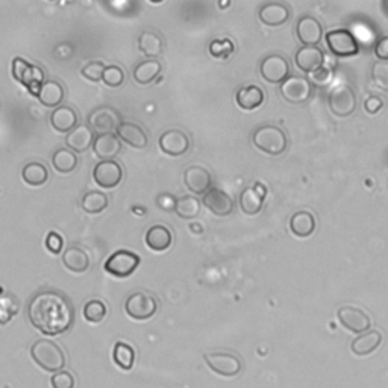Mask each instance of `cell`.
<instances>
[{
	"mask_svg": "<svg viewBox=\"0 0 388 388\" xmlns=\"http://www.w3.org/2000/svg\"><path fill=\"white\" fill-rule=\"evenodd\" d=\"M382 343V335L380 331H367L358 335L351 344V349L358 356H365L375 352Z\"/></svg>",
	"mask_w": 388,
	"mask_h": 388,
	"instance_id": "obj_30",
	"label": "cell"
},
{
	"mask_svg": "<svg viewBox=\"0 0 388 388\" xmlns=\"http://www.w3.org/2000/svg\"><path fill=\"white\" fill-rule=\"evenodd\" d=\"M290 230L297 237H310L315 231V218L308 211H297L290 218Z\"/></svg>",
	"mask_w": 388,
	"mask_h": 388,
	"instance_id": "obj_33",
	"label": "cell"
},
{
	"mask_svg": "<svg viewBox=\"0 0 388 388\" xmlns=\"http://www.w3.org/2000/svg\"><path fill=\"white\" fill-rule=\"evenodd\" d=\"M13 76L17 82L22 84L29 93H32L35 97L39 92V88L46 82L44 81V72L42 68L27 63L23 58H14L13 59Z\"/></svg>",
	"mask_w": 388,
	"mask_h": 388,
	"instance_id": "obj_4",
	"label": "cell"
},
{
	"mask_svg": "<svg viewBox=\"0 0 388 388\" xmlns=\"http://www.w3.org/2000/svg\"><path fill=\"white\" fill-rule=\"evenodd\" d=\"M265 187L263 184H255L254 187H247L240 194V208L247 215H255L263 210Z\"/></svg>",
	"mask_w": 388,
	"mask_h": 388,
	"instance_id": "obj_19",
	"label": "cell"
},
{
	"mask_svg": "<svg viewBox=\"0 0 388 388\" xmlns=\"http://www.w3.org/2000/svg\"><path fill=\"white\" fill-rule=\"evenodd\" d=\"M106 305L102 301H88L84 306V317L89 323H101L106 317Z\"/></svg>",
	"mask_w": 388,
	"mask_h": 388,
	"instance_id": "obj_39",
	"label": "cell"
},
{
	"mask_svg": "<svg viewBox=\"0 0 388 388\" xmlns=\"http://www.w3.org/2000/svg\"><path fill=\"white\" fill-rule=\"evenodd\" d=\"M184 182L193 194H205L213 188V176L206 168L192 165L185 168Z\"/></svg>",
	"mask_w": 388,
	"mask_h": 388,
	"instance_id": "obj_16",
	"label": "cell"
},
{
	"mask_svg": "<svg viewBox=\"0 0 388 388\" xmlns=\"http://www.w3.org/2000/svg\"><path fill=\"white\" fill-rule=\"evenodd\" d=\"M93 179L99 187L115 188L123 179V168L115 159H111V161H101L94 165Z\"/></svg>",
	"mask_w": 388,
	"mask_h": 388,
	"instance_id": "obj_15",
	"label": "cell"
},
{
	"mask_svg": "<svg viewBox=\"0 0 388 388\" xmlns=\"http://www.w3.org/2000/svg\"><path fill=\"white\" fill-rule=\"evenodd\" d=\"M204 360L206 365L218 376L234 377L243 369L240 356L232 352H210L204 355Z\"/></svg>",
	"mask_w": 388,
	"mask_h": 388,
	"instance_id": "obj_6",
	"label": "cell"
},
{
	"mask_svg": "<svg viewBox=\"0 0 388 388\" xmlns=\"http://www.w3.org/2000/svg\"><path fill=\"white\" fill-rule=\"evenodd\" d=\"M311 76H313V81L315 82V85L323 87L326 84H330V81L332 79V70H331V68L322 65L320 68H318V70L313 72Z\"/></svg>",
	"mask_w": 388,
	"mask_h": 388,
	"instance_id": "obj_47",
	"label": "cell"
},
{
	"mask_svg": "<svg viewBox=\"0 0 388 388\" xmlns=\"http://www.w3.org/2000/svg\"><path fill=\"white\" fill-rule=\"evenodd\" d=\"M296 64L305 73H313L318 70L325 63V55L322 49L317 46H302L296 52Z\"/></svg>",
	"mask_w": 388,
	"mask_h": 388,
	"instance_id": "obj_22",
	"label": "cell"
},
{
	"mask_svg": "<svg viewBox=\"0 0 388 388\" xmlns=\"http://www.w3.org/2000/svg\"><path fill=\"white\" fill-rule=\"evenodd\" d=\"M142 258L131 251H117L108 258L105 263V270L118 280L131 276L140 267Z\"/></svg>",
	"mask_w": 388,
	"mask_h": 388,
	"instance_id": "obj_7",
	"label": "cell"
},
{
	"mask_svg": "<svg viewBox=\"0 0 388 388\" xmlns=\"http://www.w3.org/2000/svg\"><path fill=\"white\" fill-rule=\"evenodd\" d=\"M122 123V117L111 106L96 108L92 114L88 115V126L93 131L101 134H114L117 127Z\"/></svg>",
	"mask_w": 388,
	"mask_h": 388,
	"instance_id": "obj_9",
	"label": "cell"
},
{
	"mask_svg": "<svg viewBox=\"0 0 388 388\" xmlns=\"http://www.w3.org/2000/svg\"><path fill=\"white\" fill-rule=\"evenodd\" d=\"M93 152L101 161H111L122 152V142L115 134H101L94 138Z\"/></svg>",
	"mask_w": 388,
	"mask_h": 388,
	"instance_id": "obj_21",
	"label": "cell"
},
{
	"mask_svg": "<svg viewBox=\"0 0 388 388\" xmlns=\"http://www.w3.org/2000/svg\"><path fill=\"white\" fill-rule=\"evenodd\" d=\"M201 201L194 196H182L177 197L175 213L184 220H192V218H196L201 214Z\"/></svg>",
	"mask_w": 388,
	"mask_h": 388,
	"instance_id": "obj_36",
	"label": "cell"
},
{
	"mask_svg": "<svg viewBox=\"0 0 388 388\" xmlns=\"http://www.w3.org/2000/svg\"><path fill=\"white\" fill-rule=\"evenodd\" d=\"M51 125L59 134H68L79 125V115L72 106L61 105L51 114Z\"/></svg>",
	"mask_w": 388,
	"mask_h": 388,
	"instance_id": "obj_24",
	"label": "cell"
},
{
	"mask_svg": "<svg viewBox=\"0 0 388 388\" xmlns=\"http://www.w3.org/2000/svg\"><path fill=\"white\" fill-rule=\"evenodd\" d=\"M326 44L334 55L340 58L353 56L358 54V51H360L356 38L351 31H347V29H334V31L327 32Z\"/></svg>",
	"mask_w": 388,
	"mask_h": 388,
	"instance_id": "obj_8",
	"label": "cell"
},
{
	"mask_svg": "<svg viewBox=\"0 0 388 388\" xmlns=\"http://www.w3.org/2000/svg\"><path fill=\"white\" fill-rule=\"evenodd\" d=\"M108 196L102 192H88L84 194L81 206L87 214H101L108 208Z\"/></svg>",
	"mask_w": 388,
	"mask_h": 388,
	"instance_id": "obj_37",
	"label": "cell"
},
{
	"mask_svg": "<svg viewBox=\"0 0 388 388\" xmlns=\"http://www.w3.org/2000/svg\"><path fill=\"white\" fill-rule=\"evenodd\" d=\"M27 317L39 332L55 337L70 330L75 320V311L72 303L63 294L42 292L29 302Z\"/></svg>",
	"mask_w": 388,
	"mask_h": 388,
	"instance_id": "obj_1",
	"label": "cell"
},
{
	"mask_svg": "<svg viewBox=\"0 0 388 388\" xmlns=\"http://www.w3.org/2000/svg\"><path fill=\"white\" fill-rule=\"evenodd\" d=\"M252 142L256 149L268 155H281L287 149V135L282 129L272 125L258 127L252 135Z\"/></svg>",
	"mask_w": 388,
	"mask_h": 388,
	"instance_id": "obj_3",
	"label": "cell"
},
{
	"mask_svg": "<svg viewBox=\"0 0 388 388\" xmlns=\"http://www.w3.org/2000/svg\"><path fill=\"white\" fill-rule=\"evenodd\" d=\"M237 105L246 111H252L264 102V92L258 85H244L235 94Z\"/></svg>",
	"mask_w": 388,
	"mask_h": 388,
	"instance_id": "obj_29",
	"label": "cell"
},
{
	"mask_svg": "<svg viewBox=\"0 0 388 388\" xmlns=\"http://www.w3.org/2000/svg\"><path fill=\"white\" fill-rule=\"evenodd\" d=\"M37 97L44 106L56 109L58 106H61V104L64 101L65 89L61 82L55 81V79H49V81H46L42 85V88H39Z\"/></svg>",
	"mask_w": 388,
	"mask_h": 388,
	"instance_id": "obj_26",
	"label": "cell"
},
{
	"mask_svg": "<svg viewBox=\"0 0 388 388\" xmlns=\"http://www.w3.org/2000/svg\"><path fill=\"white\" fill-rule=\"evenodd\" d=\"M202 204L218 217L230 215L234 211V201L231 196L226 194L220 188H211L210 192L205 193Z\"/></svg>",
	"mask_w": 388,
	"mask_h": 388,
	"instance_id": "obj_18",
	"label": "cell"
},
{
	"mask_svg": "<svg viewBox=\"0 0 388 388\" xmlns=\"http://www.w3.org/2000/svg\"><path fill=\"white\" fill-rule=\"evenodd\" d=\"M79 164V159L76 156L75 152H72L70 149L67 147H61L55 151V154L52 155V165L56 172L59 173H72L73 170H76V167Z\"/></svg>",
	"mask_w": 388,
	"mask_h": 388,
	"instance_id": "obj_34",
	"label": "cell"
},
{
	"mask_svg": "<svg viewBox=\"0 0 388 388\" xmlns=\"http://www.w3.org/2000/svg\"><path fill=\"white\" fill-rule=\"evenodd\" d=\"M372 77L377 88L388 92V61H376L372 67Z\"/></svg>",
	"mask_w": 388,
	"mask_h": 388,
	"instance_id": "obj_40",
	"label": "cell"
},
{
	"mask_svg": "<svg viewBox=\"0 0 388 388\" xmlns=\"http://www.w3.org/2000/svg\"><path fill=\"white\" fill-rule=\"evenodd\" d=\"M296 35L303 46H317L322 39L323 29L317 18L311 15H303L297 20Z\"/></svg>",
	"mask_w": 388,
	"mask_h": 388,
	"instance_id": "obj_17",
	"label": "cell"
},
{
	"mask_svg": "<svg viewBox=\"0 0 388 388\" xmlns=\"http://www.w3.org/2000/svg\"><path fill=\"white\" fill-rule=\"evenodd\" d=\"M126 314L134 320H147L156 314L158 301L147 292H135L125 302Z\"/></svg>",
	"mask_w": 388,
	"mask_h": 388,
	"instance_id": "obj_5",
	"label": "cell"
},
{
	"mask_svg": "<svg viewBox=\"0 0 388 388\" xmlns=\"http://www.w3.org/2000/svg\"><path fill=\"white\" fill-rule=\"evenodd\" d=\"M164 46L163 37L155 31H151V29L143 31L138 37V49L149 59H156L161 56L164 54Z\"/></svg>",
	"mask_w": 388,
	"mask_h": 388,
	"instance_id": "obj_27",
	"label": "cell"
},
{
	"mask_svg": "<svg viewBox=\"0 0 388 388\" xmlns=\"http://www.w3.org/2000/svg\"><path fill=\"white\" fill-rule=\"evenodd\" d=\"M230 39H222V42H213L210 44V54L215 58H226L230 54H232V49H225V46L230 44Z\"/></svg>",
	"mask_w": 388,
	"mask_h": 388,
	"instance_id": "obj_45",
	"label": "cell"
},
{
	"mask_svg": "<svg viewBox=\"0 0 388 388\" xmlns=\"http://www.w3.org/2000/svg\"><path fill=\"white\" fill-rule=\"evenodd\" d=\"M102 81L105 85L111 88L120 87L125 82V72L118 65H106Z\"/></svg>",
	"mask_w": 388,
	"mask_h": 388,
	"instance_id": "obj_41",
	"label": "cell"
},
{
	"mask_svg": "<svg viewBox=\"0 0 388 388\" xmlns=\"http://www.w3.org/2000/svg\"><path fill=\"white\" fill-rule=\"evenodd\" d=\"M163 72V64L158 59H147L134 68V81L140 85H149L155 82Z\"/></svg>",
	"mask_w": 388,
	"mask_h": 388,
	"instance_id": "obj_31",
	"label": "cell"
},
{
	"mask_svg": "<svg viewBox=\"0 0 388 388\" xmlns=\"http://www.w3.org/2000/svg\"><path fill=\"white\" fill-rule=\"evenodd\" d=\"M313 85L303 76H288L281 84V94L287 102L302 104L310 99Z\"/></svg>",
	"mask_w": 388,
	"mask_h": 388,
	"instance_id": "obj_11",
	"label": "cell"
},
{
	"mask_svg": "<svg viewBox=\"0 0 388 388\" xmlns=\"http://www.w3.org/2000/svg\"><path fill=\"white\" fill-rule=\"evenodd\" d=\"M94 143V131L88 125H77L72 132L65 137L67 149L75 154H84Z\"/></svg>",
	"mask_w": 388,
	"mask_h": 388,
	"instance_id": "obj_20",
	"label": "cell"
},
{
	"mask_svg": "<svg viewBox=\"0 0 388 388\" xmlns=\"http://www.w3.org/2000/svg\"><path fill=\"white\" fill-rule=\"evenodd\" d=\"M113 360L122 370H131L135 361V351L129 344L118 342L114 346Z\"/></svg>",
	"mask_w": 388,
	"mask_h": 388,
	"instance_id": "obj_38",
	"label": "cell"
},
{
	"mask_svg": "<svg viewBox=\"0 0 388 388\" xmlns=\"http://www.w3.org/2000/svg\"><path fill=\"white\" fill-rule=\"evenodd\" d=\"M375 54L380 61H388V35L381 37L375 46Z\"/></svg>",
	"mask_w": 388,
	"mask_h": 388,
	"instance_id": "obj_48",
	"label": "cell"
},
{
	"mask_svg": "<svg viewBox=\"0 0 388 388\" xmlns=\"http://www.w3.org/2000/svg\"><path fill=\"white\" fill-rule=\"evenodd\" d=\"M260 72L264 81L270 84H282L290 76V64L282 55H268L261 61Z\"/></svg>",
	"mask_w": 388,
	"mask_h": 388,
	"instance_id": "obj_10",
	"label": "cell"
},
{
	"mask_svg": "<svg viewBox=\"0 0 388 388\" xmlns=\"http://www.w3.org/2000/svg\"><path fill=\"white\" fill-rule=\"evenodd\" d=\"M51 384H52V388H75L76 381H75V376L70 372L61 370L54 373Z\"/></svg>",
	"mask_w": 388,
	"mask_h": 388,
	"instance_id": "obj_43",
	"label": "cell"
},
{
	"mask_svg": "<svg viewBox=\"0 0 388 388\" xmlns=\"http://www.w3.org/2000/svg\"><path fill=\"white\" fill-rule=\"evenodd\" d=\"M115 135L120 138V142L134 149H144L149 143L144 129L134 122H122L120 126L117 127Z\"/></svg>",
	"mask_w": 388,
	"mask_h": 388,
	"instance_id": "obj_23",
	"label": "cell"
},
{
	"mask_svg": "<svg viewBox=\"0 0 388 388\" xmlns=\"http://www.w3.org/2000/svg\"><path fill=\"white\" fill-rule=\"evenodd\" d=\"M63 263L70 272L84 273L89 268V256L81 247H67L63 254Z\"/></svg>",
	"mask_w": 388,
	"mask_h": 388,
	"instance_id": "obj_32",
	"label": "cell"
},
{
	"mask_svg": "<svg viewBox=\"0 0 388 388\" xmlns=\"http://www.w3.org/2000/svg\"><path fill=\"white\" fill-rule=\"evenodd\" d=\"M330 108L338 117H349L356 108V97L349 85H337L330 94Z\"/></svg>",
	"mask_w": 388,
	"mask_h": 388,
	"instance_id": "obj_12",
	"label": "cell"
},
{
	"mask_svg": "<svg viewBox=\"0 0 388 388\" xmlns=\"http://www.w3.org/2000/svg\"><path fill=\"white\" fill-rule=\"evenodd\" d=\"M22 177H23V181L27 185L39 187V185H44L47 182L49 170H47V167L43 163L34 161V163H29L23 167Z\"/></svg>",
	"mask_w": 388,
	"mask_h": 388,
	"instance_id": "obj_35",
	"label": "cell"
},
{
	"mask_svg": "<svg viewBox=\"0 0 388 388\" xmlns=\"http://www.w3.org/2000/svg\"><path fill=\"white\" fill-rule=\"evenodd\" d=\"M173 243V234L164 225H154L146 232V244L154 252H164Z\"/></svg>",
	"mask_w": 388,
	"mask_h": 388,
	"instance_id": "obj_25",
	"label": "cell"
},
{
	"mask_svg": "<svg viewBox=\"0 0 388 388\" xmlns=\"http://www.w3.org/2000/svg\"><path fill=\"white\" fill-rule=\"evenodd\" d=\"M192 147V140L188 134L179 129H170L159 137V149L168 156H182Z\"/></svg>",
	"mask_w": 388,
	"mask_h": 388,
	"instance_id": "obj_13",
	"label": "cell"
},
{
	"mask_svg": "<svg viewBox=\"0 0 388 388\" xmlns=\"http://www.w3.org/2000/svg\"><path fill=\"white\" fill-rule=\"evenodd\" d=\"M106 65L102 61H92L81 68V75L92 82H101Z\"/></svg>",
	"mask_w": 388,
	"mask_h": 388,
	"instance_id": "obj_42",
	"label": "cell"
},
{
	"mask_svg": "<svg viewBox=\"0 0 388 388\" xmlns=\"http://www.w3.org/2000/svg\"><path fill=\"white\" fill-rule=\"evenodd\" d=\"M337 315L343 327L353 334H364L370 330V317L360 308L342 306Z\"/></svg>",
	"mask_w": 388,
	"mask_h": 388,
	"instance_id": "obj_14",
	"label": "cell"
},
{
	"mask_svg": "<svg viewBox=\"0 0 388 388\" xmlns=\"http://www.w3.org/2000/svg\"><path fill=\"white\" fill-rule=\"evenodd\" d=\"M177 199L170 193H161L156 197V205L164 211H175Z\"/></svg>",
	"mask_w": 388,
	"mask_h": 388,
	"instance_id": "obj_46",
	"label": "cell"
},
{
	"mask_svg": "<svg viewBox=\"0 0 388 388\" xmlns=\"http://www.w3.org/2000/svg\"><path fill=\"white\" fill-rule=\"evenodd\" d=\"M31 356L43 370L56 373L65 367V353L55 342L37 340L31 347Z\"/></svg>",
	"mask_w": 388,
	"mask_h": 388,
	"instance_id": "obj_2",
	"label": "cell"
},
{
	"mask_svg": "<svg viewBox=\"0 0 388 388\" xmlns=\"http://www.w3.org/2000/svg\"><path fill=\"white\" fill-rule=\"evenodd\" d=\"M258 17H260L261 22L267 26H281L290 18V9L284 4L270 2L261 6Z\"/></svg>",
	"mask_w": 388,
	"mask_h": 388,
	"instance_id": "obj_28",
	"label": "cell"
},
{
	"mask_svg": "<svg viewBox=\"0 0 388 388\" xmlns=\"http://www.w3.org/2000/svg\"><path fill=\"white\" fill-rule=\"evenodd\" d=\"M46 247H47V251L51 252V254H61L63 251V247H64V240H63V237L59 235L58 232H49L47 237H46Z\"/></svg>",
	"mask_w": 388,
	"mask_h": 388,
	"instance_id": "obj_44",
	"label": "cell"
},
{
	"mask_svg": "<svg viewBox=\"0 0 388 388\" xmlns=\"http://www.w3.org/2000/svg\"><path fill=\"white\" fill-rule=\"evenodd\" d=\"M382 101L377 96H370V97H367L365 99V111L367 113H370V114H376V113H380L381 111V108H382Z\"/></svg>",
	"mask_w": 388,
	"mask_h": 388,
	"instance_id": "obj_49",
	"label": "cell"
}]
</instances>
